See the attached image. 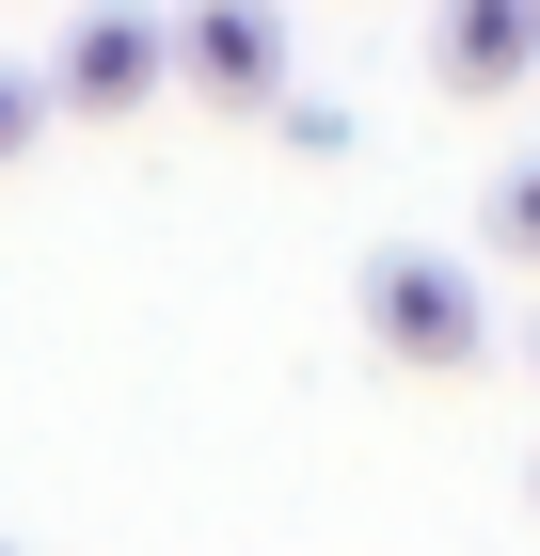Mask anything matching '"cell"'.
<instances>
[{
    "label": "cell",
    "instance_id": "cell-1",
    "mask_svg": "<svg viewBox=\"0 0 540 556\" xmlns=\"http://www.w3.org/2000/svg\"><path fill=\"white\" fill-rule=\"evenodd\" d=\"M350 318H366L381 366H414V382H461V366H493V302H477V255L445 239H381L350 270Z\"/></svg>",
    "mask_w": 540,
    "mask_h": 556
},
{
    "label": "cell",
    "instance_id": "cell-2",
    "mask_svg": "<svg viewBox=\"0 0 540 556\" xmlns=\"http://www.w3.org/2000/svg\"><path fill=\"white\" fill-rule=\"evenodd\" d=\"M33 80H48V128H127L143 96H175L160 0H96V16H64V48H48Z\"/></svg>",
    "mask_w": 540,
    "mask_h": 556
},
{
    "label": "cell",
    "instance_id": "cell-3",
    "mask_svg": "<svg viewBox=\"0 0 540 556\" xmlns=\"http://www.w3.org/2000/svg\"><path fill=\"white\" fill-rule=\"evenodd\" d=\"M160 64L208 96V112H254V96L287 80V0H175V16H160Z\"/></svg>",
    "mask_w": 540,
    "mask_h": 556
},
{
    "label": "cell",
    "instance_id": "cell-4",
    "mask_svg": "<svg viewBox=\"0 0 540 556\" xmlns=\"http://www.w3.org/2000/svg\"><path fill=\"white\" fill-rule=\"evenodd\" d=\"M540 80V0H445L429 16V96H461V112H493V96Z\"/></svg>",
    "mask_w": 540,
    "mask_h": 556
},
{
    "label": "cell",
    "instance_id": "cell-5",
    "mask_svg": "<svg viewBox=\"0 0 540 556\" xmlns=\"http://www.w3.org/2000/svg\"><path fill=\"white\" fill-rule=\"evenodd\" d=\"M477 255H493V270H540V143L493 175V207H477Z\"/></svg>",
    "mask_w": 540,
    "mask_h": 556
},
{
    "label": "cell",
    "instance_id": "cell-6",
    "mask_svg": "<svg viewBox=\"0 0 540 556\" xmlns=\"http://www.w3.org/2000/svg\"><path fill=\"white\" fill-rule=\"evenodd\" d=\"M33 143H48V80H33V64H0V175L33 160Z\"/></svg>",
    "mask_w": 540,
    "mask_h": 556
},
{
    "label": "cell",
    "instance_id": "cell-7",
    "mask_svg": "<svg viewBox=\"0 0 540 556\" xmlns=\"http://www.w3.org/2000/svg\"><path fill=\"white\" fill-rule=\"evenodd\" d=\"M525 493H540V477H525Z\"/></svg>",
    "mask_w": 540,
    "mask_h": 556
}]
</instances>
